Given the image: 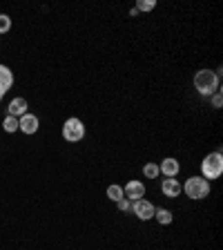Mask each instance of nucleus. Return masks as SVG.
I'll use <instances>...</instances> for the list:
<instances>
[{
  "instance_id": "f257e3e1",
  "label": "nucleus",
  "mask_w": 223,
  "mask_h": 250,
  "mask_svg": "<svg viewBox=\"0 0 223 250\" xmlns=\"http://www.w3.org/2000/svg\"><path fill=\"white\" fill-rule=\"evenodd\" d=\"M192 85L201 96H212L214 92H219V85H221V76L212 69H199L192 78Z\"/></svg>"
},
{
  "instance_id": "423d86ee",
  "label": "nucleus",
  "mask_w": 223,
  "mask_h": 250,
  "mask_svg": "<svg viewBox=\"0 0 223 250\" xmlns=\"http://www.w3.org/2000/svg\"><path fill=\"white\" fill-rule=\"evenodd\" d=\"M123 197L130 199V201L143 199V197H145V183H143V181H136V179L127 181V183L123 186Z\"/></svg>"
},
{
  "instance_id": "20e7f679",
  "label": "nucleus",
  "mask_w": 223,
  "mask_h": 250,
  "mask_svg": "<svg viewBox=\"0 0 223 250\" xmlns=\"http://www.w3.org/2000/svg\"><path fill=\"white\" fill-rule=\"evenodd\" d=\"M62 139L67 141V143H81L85 139V123L76 116L67 119L62 123Z\"/></svg>"
},
{
  "instance_id": "f3484780",
  "label": "nucleus",
  "mask_w": 223,
  "mask_h": 250,
  "mask_svg": "<svg viewBox=\"0 0 223 250\" xmlns=\"http://www.w3.org/2000/svg\"><path fill=\"white\" fill-rule=\"evenodd\" d=\"M11 29V18L7 14H0V34H7Z\"/></svg>"
},
{
  "instance_id": "2eb2a0df",
  "label": "nucleus",
  "mask_w": 223,
  "mask_h": 250,
  "mask_svg": "<svg viewBox=\"0 0 223 250\" xmlns=\"http://www.w3.org/2000/svg\"><path fill=\"white\" fill-rule=\"evenodd\" d=\"M2 130L9 132V134H11V132H16V130H18V119H16V116H9V114H7L5 121H2Z\"/></svg>"
},
{
  "instance_id": "9b49d317",
  "label": "nucleus",
  "mask_w": 223,
  "mask_h": 250,
  "mask_svg": "<svg viewBox=\"0 0 223 250\" xmlns=\"http://www.w3.org/2000/svg\"><path fill=\"white\" fill-rule=\"evenodd\" d=\"M27 99H22V96H16L14 101L9 103V116H16V119H20L22 114H27Z\"/></svg>"
},
{
  "instance_id": "dca6fc26",
  "label": "nucleus",
  "mask_w": 223,
  "mask_h": 250,
  "mask_svg": "<svg viewBox=\"0 0 223 250\" xmlns=\"http://www.w3.org/2000/svg\"><path fill=\"white\" fill-rule=\"evenodd\" d=\"M156 7V0H139L134 9L136 11H152Z\"/></svg>"
},
{
  "instance_id": "6ab92c4d",
  "label": "nucleus",
  "mask_w": 223,
  "mask_h": 250,
  "mask_svg": "<svg viewBox=\"0 0 223 250\" xmlns=\"http://www.w3.org/2000/svg\"><path fill=\"white\" fill-rule=\"evenodd\" d=\"M116 208H119L121 210V212H130V210H132V201H130V199H121V201H116Z\"/></svg>"
},
{
  "instance_id": "7ed1b4c3",
  "label": "nucleus",
  "mask_w": 223,
  "mask_h": 250,
  "mask_svg": "<svg viewBox=\"0 0 223 250\" xmlns=\"http://www.w3.org/2000/svg\"><path fill=\"white\" fill-rule=\"evenodd\" d=\"M183 192H185V197L194 199V201H201V199L210 197L212 186H210V181H205L203 177H190L185 183H183Z\"/></svg>"
},
{
  "instance_id": "1a4fd4ad",
  "label": "nucleus",
  "mask_w": 223,
  "mask_h": 250,
  "mask_svg": "<svg viewBox=\"0 0 223 250\" xmlns=\"http://www.w3.org/2000/svg\"><path fill=\"white\" fill-rule=\"evenodd\" d=\"M161 192L165 194L167 199H177L179 194L183 192V186L179 183V179H163V183H161Z\"/></svg>"
},
{
  "instance_id": "ddd939ff",
  "label": "nucleus",
  "mask_w": 223,
  "mask_h": 250,
  "mask_svg": "<svg viewBox=\"0 0 223 250\" xmlns=\"http://www.w3.org/2000/svg\"><path fill=\"white\" fill-rule=\"evenodd\" d=\"M107 197L112 199V201H121L123 199V186H119V183H112V186L107 188Z\"/></svg>"
},
{
  "instance_id": "6e6552de",
  "label": "nucleus",
  "mask_w": 223,
  "mask_h": 250,
  "mask_svg": "<svg viewBox=\"0 0 223 250\" xmlns=\"http://www.w3.org/2000/svg\"><path fill=\"white\" fill-rule=\"evenodd\" d=\"M38 127H41V121H38L36 114H31V112H27V114H22L20 119H18V130L25 132V134H36Z\"/></svg>"
},
{
  "instance_id": "f03ea898",
  "label": "nucleus",
  "mask_w": 223,
  "mask_h": 250,
  "mask_svg": "<svg viewBox=\"0 0 223 250\" xmlns=\"http://www.w3.org/2000/svg\"><path fill=\"white\" fill-rule=\"evenodd\" d=\"M221 174H223V154H221V150H214V152H210L208 156H203L201 177L205 179V181L212 183L214 179H219Z\"/></svg>"
},
{
  "instance_id": "9d476101",
  "label": "nucleus",
  "mask_w": 223,
  "mask_h": 250,
  "mask_svg": "<svg viewBox=\"0 0 223 250\" xmlns=\"http://www.w3.org/2000/svg\"><path fill=\"white\" fill-rule=\"evenodd\" d=\"M14 85V72L7 65H0V96H5Z\"/></svg>"
},
{
  "instance_id": "0eeeda50",
  "label": "nucleus",
  "mask_w": 223,
  "mask_h": 250,
  "mask_svg": "<svg viewBox=\"0 0 223 250\" xmlns=\"http://www.w3.org/2000/svg\"><path fill=\"white\" fill-rule=\"evenodd\" d=\"M159 172H161L165 179H177L179 172H181V163H179L174 156H165V159L159 163Z\"/></svg>"
},
{
  "instance_id": "a211bd4d",
  "label": "nucleus",
  "mask_w": 223,
  "mask_h": 250,
  "mask_svg": "<svg viewBox=\"0 0 223 250\" xmlns=\"http://www.w3.org/2000/svg\"><path fill=\"white\" fill-rule=\"evenodd\" d=\"M210 103H212V107L214 109H219L223 105V96H221V89H219V92H214L212 96H210Z\"/></svg>"
},
{
  "instance_id": "f8f14e48",
  "label": "nucleus",
  "mask_w": 223,
  "mask_h": 250,
  "mask_svg": "<svg viewBox=\"0 0 223 250\" xmlns=\"http://www.w3.org/2000/svg\"><path fill=\"white\" fill-rule=\"evenodd\" d=\"M154 219L161 226H170L172 221H174V214H172V210H167V208H156L154 210Z\"/></svg>"
},
{
  "instance_id": "39448f33",
  "label": "nucleus",
  "mask_w": 223,
  "mask_h": 250,
  "mask_svg": "<svg viewBox=\"0 0 223 250\" xmlns=\"http://www.w3.org/2000/svg\"><path fill=\"white\" fill-rule=\"evenodd\" d=\"M154 203L147 201V199H136V201H132V214H136V217L141 219V221H150V219H154Z\"/></svg>"
},
{
  "instance_id": "4468645a",
  "label": "nucleus",
  "mask_w": 223,
  "mask_h": 250,
  "mask_svg": "<svg viewBox=\"0 0 223 250\" xmlns=\"http://www.w3.org/2000/svg\"><path fill=\"white\" fill-rule=\"evenodd\" d=\"M159 174H161V172H159L156 163H145V166H143V177L145 179H156Z\"/></svg>"
}]
</instances>
